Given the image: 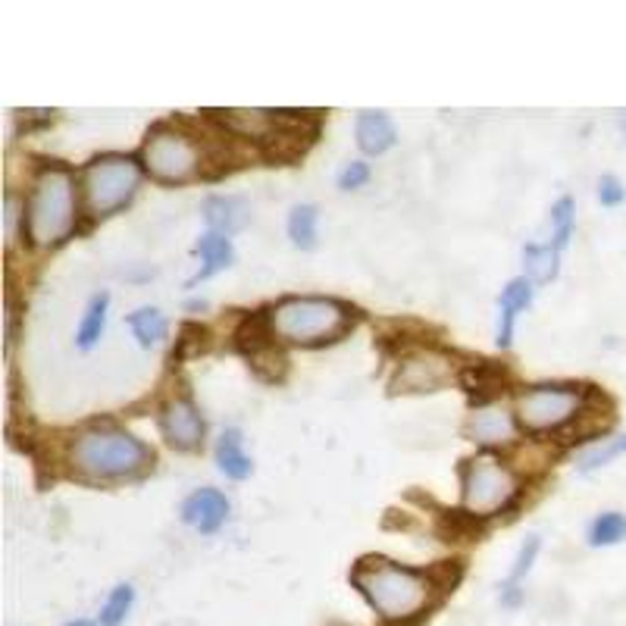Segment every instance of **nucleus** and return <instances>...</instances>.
<instances>
[{
    "label": "nucleus",
    "mask_w": 626,
    "mask_h": 626,
    "mask_svg": "<svg viewBox=\"0 0 626 626\" xmlns=\"http://www.w3.org/2000/svg\"><path fill=\"white\" fill-rule=\"evenodd\" d=\"M558 261L561 251L548 241V245H526L523 248V266H526V279L533 286H546L558 276Z\"/></svg>",
    "instance_id": "obj_18"
},
{
    "label": "nucleus",
    "mask_w": 626,
    "mask_h": 626,
    "mask_svg": "<svg viewBox=\"0 0 626 626\" xmlns=\"http://www.w3.org/2000/svg\"><path fill=\"white\" fill-rule=\"evenodd\" d=\"M351 583L361 589V596L370 601V608L389 624H408V621L420 617L429 608L433 592H436L429 576L408 571V567L386 561V558H364L354 567Z\"/></svg>",
    "instance_id": "obj_1"
},
{
    "label": "nucleus",
    "mask_w": 626,
    "mask_h": 626,
    "mask_svg": "<svg viewBox=\"0 0 626 626\" xmlns=\"http://www.w3.org/2000/svg\"><path fill=\"white\" fill-rule=\"evenodd\" d=\"M70 464L85 479H123V476H138L151 467L154 451L126 429L95 426L73 439Z\"/></svg>",
    "instance_id": "obj_2"
},
{
    "label": "nucleus",
    "mask_w": 626,
    "mask_h": 626,
    "mask_svg": "<svg viewBox=\"0 0 626 626\" xmlns=\"http://www.w3.org/2000/svg\"><path fill=\"white\" fill-rule=\"evenodd\" d=\"M160 433L173 448L195 451L204 442V420H201L198 408L188 398H173L160 411Z\"/></svg>",
    "instance_id": "obj_10"
},
{
    "label": "nucleus",
    "mask_w": 626,
    "mask_h": 626,
    "mask_svg": "<svg viewBox=\"0 0 626 626\" xmlns=\"http://www.w3.org/2000/svg\"><path fill=\"white\" fill-rule=\"evenodd\" d=\"M198 254H201L204 266L198 270V276H191V279H188V288H195L198 283H208L210 276H216V273L229 270L235 261L233 241H229L226 235H216V233L201 235V241H198Z\"/></svg>",
    "instance_id": "obj_15"
},
{
    "label": "nucleus",
    "mask_w": 626,
    "mask_h": 626,
    "mask_svg": "<svg viewBox=\"0 0 626 626\" xmlns=\"http://www.w3.org/2000/svg\"><path fill=\"white\" fill-rule=\"evenodd\" d=\"M204 220H208L210 233L229 238V235L241 233V229L251 223V208H248V201H241V198L213 195V198L204 201Z\"/></svg>",
    "instance_id": "obj_13"
},
{
    "label": "nucleus",
    "mask_w": 626,
    "mask_h": 626,
    "mask_svg": "<svg viewBox=\"0 0 626 626\" xmlns=\"http://www.w3.org/2000/svg\"><path fill=\"white\" fill-rule=\"evenodd\" d=\"M16 220H20V201L13 195H7V235H16Z\"/></svg>",
    "instance_id": "obj_29"
},
{
    "label": "nucleus",
    "mask_w": 626,
    "mask_h": 626,
    "mask_svg": "<svg viewBox=\"0 0 626 626\" xmlns=\"http://www.w3.org/2000/svg\"><path fill=\"white\" fill-rule=\"evenodd\" d=\"M28 238L38 248L60 245L76 229V183L66 170L51 166L45 170L28 198Z\"/></svg>",
    "instance_id": "obj_3"
},
{
    "label": "nucleus",
    "mask_w": 626,
    "mask_h": 626,
    "mask_svg": "<svg viewBox=\"0 0 626 626\" xmlns=\"http://www.w3.org/2000/svg\"><path fill=\"white\" fill-rule=\"evenodd\" d=\"M316 220H320V213H316L313 204L291 208V213H288V238H291L295 248L311 251L313 245H316Z\"/></svg>",
    "instance_id": "obj_22"
},
{
    "label": "nucleus",
    "mask_w": 626,
    "mask_h": 626,
    "mask_svg": "<svg viewBox=\"0 0 626 626\" xmlns=\"http://www.w3.org/2000/svg\"><path fill=\"white\" fill-rule=\"evenodd\" d=\"M467 436L479 445H508L514 439V417L504 408L476 411L467 423Z\"/></svg>",
    "instance_id": "obj_14"
},
{
    "label": "nucleus",
    "mask_w": 626,
    "mask_h": 626,
    "mask_svg": "<svg viewBox=\"0 0 626 626\" xmlns=\"http://www.w3.org/2000/svg\"><path fill=\"white\" fill-rule=\"evenodd\" d=\"M229 517V498L216 489H198L183 501V523L198 533H216Z\"/></svg>",
    "instance_id": "obj_11"
},
{
    "label": "nucleus",
    "mask_w": 626,
    "mask_h": 626,
    "mask_svg": "<svg viewBox=\"0 0 626 626\" xmlns=\"http://www.w3.org/2000/svg\"><path fill=\"white\" fill-rule=\"evenodd\" d=\"M621 132H624V141H626V113L621 116Z\"/></svg>",
    "instance_id": "obj_31"
},
{
    "label": "nucleus",
    "mask_w": 626,
    "mask_h": 626,
    "mask_svg": "<svg viewBox=\"0 0 626 626\" xmlns=\"http://www.w3.org/2000/svg\"><path fill=\"white\" fill-rule=\"evenodd\" d=\"M129 329L141 348H154L166 339V316L156 308H141L129 316Z\"/></svg>",
    "instance_id": "obj_20"
},
{
    "label": "nucleus",
    "mask_w": 626,
    "mask_h": 626,
    "mask_svg": "<svg viewBox=\"0 0 626 626\" xmlns=\"http://www.w3.org/2000/svg\"><path fill=\"white\" fill-rule=\"evenodd\" d=\"M451 379H454V366L445 354L417 351L401 364L395 383H391V391H439Z\"/></svg>",
    "instance_id": "obj_9"
},
{
    "label": "nucleus",
    "mask_w": 626,
    "mask_h": 626,
    "mask_svg": "<svg viewBox=\"0 0 626 626\" xmlns=\"http://www.w3.org/2000/svg\"><path fill=\"white\" fill-rule=\"evenodd\" d=\"M574 210L576 208L571 198H561V201L551 208V245H554L558 251H564V248H567V241H571V235H574V226H576Z\"/></svg>",
    "instance_id": "obj_25"
},
{
    "label": "nucleus",
    "mask_w": 626,
    "mask_h": 626,
    "mask_svg": "<svg viewBox=\"0 0 626 626\" xmlns=\"http://www.w3.org/2000/svg\"><path fill=\"white\" fill-rule=\"evenodd\" d=\"M539 536H526V542L517 551V561H514V567H511V574L504 579V586H517L523 576L533 571V564H536V554H539Z\"/></svg>",
    "instance_id": "obj_26"
},
{
    "label": "nucleus",
    "mask_w": 626,
    "mask_h": 626,
    "mask_svg": "<svg viewBox=\"0 0 626 626\" xmlns=\"http://www.w3.org/2000/svg\"><path fill=\"white\" fill-rule=\"evenodd\" d=\"M583 414V389L576 386H536L517 398V417L526 429H558Z\"/></svg>",
    "instance_id": "obj_8"
},
{
    "label": "nucleus",
    "mask_w": 626,
    "mask_h": 626,
    "mask_svg": "<svg viewBox=\"0 0 626 626\" xmlns=\"http://www.w3.org/2000/svg\"><path fill=\"white\" fill-rule=\"evenodd\" d=\"M366 179H370V166L361 163V160H354V163H348L339 173V188L341 191H354V188L366 185Z\"/></svg>",
    "instance_id": "obj_28"
},
{
    "label": "nucleus",
    "mask_w": 626,
    "mask_h": 626,
    "mask_svg": "<svg viewBox=\"0 0 626 626\" xmlns=\"http://www.w3.org/2000/svg\"><path fill=\"white\" fill-rule=\"evenodd\" d=\"M145 166L160 183H188L201 170V148L179 129H156L145 141Z\"/></svg>",
    "instance_id": "obj_7"
},
{
    "label": "nucleus",
    "mask_w": 626,
    "mask_h": 626,
    "mask_svg": "<svg viewBox=\"0 0 626 626\" xmlns=\"http://www.w3.org/2000/svg\"><path fill=\"white\" fill-rule=\"evenodd\" d=\"M270 333L291 345H316L341 336L348 311L329 298H288L270 311Z\"/></svg>",
    "instance_id": "obj_4"
},
{
    "label": "nucleus",
    "mask_w": 626,
    "mask_h": 626,
    "mask_svg": "<svg viewBox=\"0 0 626 626\" xmlns=\"http://www.w3.org/2000/svg\"><path fill=\"white\" fill-rule=\"evenodd\" d=\"M517 496V479L496 458H473L464 470V511L473 517H492Z\"/></svg>",
    "instance_id": "obj_6"
},
{
    "label": "nucleus",
    "mask_w": 626,
    "mask_h": 626,
    "mask_svg": "<svg viewBox=\"0 0 626 626\" xmlns=\"http://www.w3.org/2000/svg\"><path fill=\"white\" fill-rule=\"evenodd\" d=\"M533 304V283L523 279H511L501 298H498V348H511L514 341V323L521 311H526Z\"/></svg>",
    "instance_id": "obj_12"
},
{
    "label": "nucleus",
    "mask_w": 626,
    "mask_h": 626,
    "mask_svg": "<svg viewBox=\"0 0 626 626\" xmlns=\"http://www.w3.org/2000/svg\"><path fill=\"white\" fill-rule=\"evenodd\" d=\"M395 126L386 113H361L358 116V145L364 154H386L395 145Z\"/></svg>",
    "instance_id": "obj_17"
},
{
    "label": "nucleus",
    "mask_w": 626,
    "mask_h": 626,
    "mask_svg": "<svg viewBox=\"0 0 626 626\" xmlns=\"http://www.w3.org/2000/svg\"><path fill=\"white\" fill-rule=\"evenodd\" d=\"M141 170L132 156L107 154L88 163L82 188H85V204L91 216H110L113 210L126 208L132 195L138 191Z\"/></svg>",
    "instance_id": "obj_5"
},
{
    "label": "nucleus",
    "mask_w": 626,
    "mask_h": 626,
    "mask_svg": "<svg viewBox=\"0 0 626 626\" xmlns=\"http://www.w3.org/2000/svg\"><path fill=\"white\" fill-rule=\"evenodd\" d=\"M107 308H110V295H95V298H91V304H88V311L82 316L76 333V345L82 351H91V348L101 341V336H104Z\"/></svg>",
    "instance_id": "obj_19"
},
{
    "label": "nucleus",
    "mask_w": 626,
    "mask_h": 626,
    "mask_svg": "<svg viewBox=\"0 0 626 626\" xmlns=\"http://www.w3.org/2000/svg\"><path fill=\"white\" fill-rule=\"evenodd\" d=\"M626 539V514L621 511H604L596 521L589 523V546L611 548L621 546Z\"/></svg>",
    "instance_id": "obj_21"
},
{
    "label": "nucleus",
    "mask_w": 626,
    "mask_h": 626,
    "mask_svg": "<svg viewBox=\"0 0 626 626\" xmlns=\"http://www.w3.org/2000/svg\"><path fill=\"white\" fill-rule=\"evenodd\" d=\"M621 454H626V436H617V439H604L596 448L583 451L579 461H576V470L579 473H596V470L608 467L611 461H617Z\"/></svg>",
    "instance_id": "obj_23"
},
{
    "label": "nucleus",
    "mask_w": 626,
    "mask_h": 626,
    "mask_svg": "<svg viewBox=\"0 0 626 626\" xmlns=\"http://www.w3.org/2000/svg\"><path fill=\"white\" fill-rule=\"evenodd\" d=\"M216 467L220 473H226L229 479L235 483H241V479H248L251 476V458L245 454V448H241V433L229 426V429H223V436H220V442H216Z\"/></svg>",
    "instance_id": "obj_16"
},
{
    "label": "nucleus",
    "mask_w": 626,
    "mask_h": 626,
    "mask_svg": "<svg viewBox=\"0 0 626 626\" xmlns=\"http://www.w3.org/2000/svg\"><path fill=\"white\" fill-rule=\"evenodd\" d=\"M66 626H95V624H91V621H70Z\"/></svg>",
    "instance_id": "obj_30"
},
{
    "label": "nucleus",
    "mask_w": 626,
    "mask_h": 626,
    "mask_svg": "<svg viewBox=\"0 0 626 626\" xmlns=\"http://www.w3.org/2000/svg\"><path fill=\"white\" fill-rule=\"evenodd\" d=\"M132 604H135V589L129 583H120L101 608V626H123V621L129 617Z\"/></svg>",
    "instance_id": "obj_24"
},
{
    "label": "nucleus",
    "mask_w": 626,
    "mask_h": 626,
    "mask_svg": "<svg viewBox=\"0 0 626 626\" xmlns=\"http://www.w3.org/2000/svg\"><path fill=\"white\" fill-rule=\"evenodd\" d=\"M601 208H621L626 201V188L617 176H601L599 179Z\"/></svg>",
    "instance_id": "obj_27"
}]
</instances>
